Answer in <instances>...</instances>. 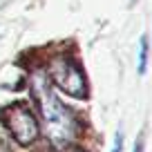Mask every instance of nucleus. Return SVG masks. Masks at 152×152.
I'll return each mask as SVG.
<instances>
[{
    "instance_id": "1",
    "label": "nucleus",
    "mask_w": 152,
    "mask_h": 152,
    "mask_svg": "<svg viewBox=\"0 0 152 152\" xmlns=\"http://www.w3.org/2000/svg\"><path fill=\"white\" fill-rule=\"evenodd\" d=\"M36 94L40 99V110H43V116H45V128H47L49 141L56 148H67L76 132L72 112L54 96V92L43 81V76H36Z\"/></svg>"
},
{
    "instance_id": "2",
    "label": "nucleus",
    "mask_w": 152,
    "mask_h": 152,
    "mask_svg": "<svg viewBox=\"0 0 152 152\" xmlns=\"http://www.w3.org/2000/svg\"><path fill=\"white\" fill-rule=\"evenodd\" d=\"M5 123L9 128V132L14 134V139L20 145H29L38 139V121L34 116V112L25 105H11V107L2 110Z\"/></svg>"
},
{
    "instance_id": "3",
    "label": "nucleus",
    "mask_w": 152,
    "mask_h": 152,
    "mask_svg": "<svg viewBox=\"0 0 152 152\" xmlns=\"http://www.w3.org/2000/svg\"><path fill=\"white\" fill-rule=\"evenodd\" d=\"M49 72H52V78L58 85V90H63L69 96H76V99L85 96V92H87L85 76L81 74V69H78L69 58H56V61L52 63V69Z\"/></svg>"
},
{
    "instance_id": "4",
    "label": "nucleus",
    "mask_w": 152,
    "mask_h": 152,
    "mask_svg": "<svg viewBox=\"0 0 152 152\" xmlns=\"http://www.w3.org/2000/svg\"><path fill=\"white\" fill-rule=\"evenodd\" d=\"M148 67V38L141 36V43H139V74H145Z\"/></svg>"
},
{
    "instance_id": "5",
    "label": "nucleus",
    "mask_w": 152,
    "mask_h": 152,
    "mask_svg": "<svg viewBox=\"0 0 152 152\" xmlns=\"http://www.w3.org/2000/svg\"><path fill=\"white\" fill-rule=\"evenodd\" d=\"M121 150H123V134H119V137H116L114 148H112V152H121Z\"/></svg>"
},
{
    "instance_id": "6",
    "label": "nucleus",
    "mask_w": 152,
    "mask_h": 152,
    "mask_svg": "<svg viewBox=\"0 0 152 152\" xmlns=\"http://www.w3.org/2000/svg\"><path fill=\"white\" fill-rule=\"evenodd\" d=\"M134 152H143V141H137V145H134Z\"/></svg>"
}]
</instances>
